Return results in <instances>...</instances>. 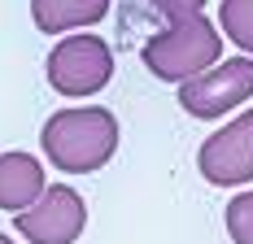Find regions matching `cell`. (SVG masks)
Masks as SVG:
<instances>
[{
    "label": "cell",
    "instance_id": "6da1fadb",
    "mask_svg": "<svg viewBox=\"0 0 253 244\" xmlns=\"http://www.w3.org/2000/svg\"><path fill=\"white\" fill-rule=\"evenodd\" d=\"M40 144H44V157L66 174L101 170L118 153V118L109 109H101V105H92V109H57V114H48L44 131H40Z\"/></svg>",
    "mask_w": 253,
    "mask_h": 244
},
{
    "label": "cell",
    "instance_id": "7a4b0ae2",
    "mask_svg": "<svg viewBox=\"0 0 253 244\" xmlns=\"http://www.w3.org/2000/svg\"><path fill=\"white\" fill-rule=\"evenodd\" d=\"M140 57H144V66H149L157 79H166V83H188V79L205 74L210 66H218V57H223V35H218V26L210 22V18L192 13V18L170 22L166 35H153Z\"/></svg>",
    "mask_w": 253,
    "mask_h": 244
},
{
    "label": "cell",
    "instance_id": "3957f363",
    "mask_svg": "<svg viewBox=\"0 0 253 244\" xmlns=\"http://www.w3.org/2000/svg\"><path fill=\"white\" fill-rule=\"evenodd\" d=\"M48 87L61 96H96L114 79V52L96 35H66L48 52Z\"/></svg>",
    "mask_w": 253,
    "mask_h": 244
},
{
    "label": "cell",
    "instance_id": "277c9868",
    "mask_svg": "<svg viewBox=\"0 0 253 244\" xmlns=\"http://www.w3.org/2000/svg\"><path fill=\"white\" fill-rule=\"evenodd\" d=\"M249 96H253V57H231L223 66H210L205 74L188 79L179 87V105L201 122H214L223 114H231Z\"/></svg>",
    "mask_w": 253,
    "mask_h": 244
},
{
    "label": "cell",
    "instance_id": "5b68a950",
    "mask_svg": "<svg viewBox=\"0 0 253 244\" xmlns=\"http://www.w3.org/2000/svg\"><path fill=\"white\" fill-rule=\"evenodd\" d=\"M13 227L31 244H75L87 227V205L70 183H52L40 192L35 205L13 214Z\"/></svg>",
    "mask_w": 253,
    "mask_h": 244
},
{
    "label": "cell",
    "instance_id": "8992f818",
    "mask_svg": "<svg viewBox=\"0 0 253 244\" xmlns=\"http://www.w3.org/2000/svg\"><path fill=\"white\" fill-rule=\"evenodd\" d=\"M197 166L214 188H240L253 183V109L231 118L223 131H214L197 153Z\"/></svg>",
    "mask_w": 253,
    "mask_h": 244
},
{
    "label": "cell",
    "instance_id": "52a82bcc",
    "mask_svg": "<svg viewBox=\"0 0 253 244\" xmlns=\"http://www.w3.org/2000/svg\"><path fill=\"white\" fill-rule=\"evenodd\" d=\"M44 192V166L31 153H0V209L22 214Z\"/></svg>",
    "mask_w": 253,
    "mask_h": 244
},
{
    "label": "cell",
    "instance_id": "ba28073f",
    "mask_svg": "<svg viewBox=\"0 0 253 244\" xmlns=\"http://www.w3.org/2000/svg\"><path fill=\"white\" fill-rule=\"evenodd\" d=\"M109 13V0H31V18L44 35H66L79 26H96Z\"/></svg>",
    "mask_w": 253,
    "mask_h": 244
},
{
    "label": "cell",
    "instance_id": "9c48e42d",
    "mask_svg": "<svg viewBox=\"0 0 253 244\" xmlns=\"http://www.w3.org/2000/svg\"><path fill=\"white\" fill-rule=\"evenodd\" d=\"M218 22H223V35L231 44L253 57V0H223Z\"/></svg>",
    "mask_w": 253,
    "mask_h": 244
},
{
    "label": "cell",
    "instance_id": "30bf717a",
    "mask_svg": "<svg viewBox=\"0 0 253 244\" xmlns=\"http://www.w3.org/2000/svg\"><path fill=\"white\" fill-rule=\"evenodd\" d=\"M227 236L231 244H253V192H236L227 201Z\"/></svg>",
    "mask_w": 253,
    "mask_h": 244
},
{
    "label": "cell",
    "instance_id": "8fae6325",
    "mask_svg": "<svg viewBox=\"0 0 253 244\" xmlns=\"http://www.w3.org/2000/svg\"><path fill=\"white\" fill-rule=\"evenodd\" d=\"M153 9H157L166 22H179V18H192V13H201L205 0H153Z\"/></svg>",
    "mask_w": 253,
    "mask_h": 244
},
{
    "label": "cell",
    "instance_id": "7c38bea8",
    "mask_svg": "<svg viewBox=\"0 0 253 244\" xmlns=\"http://www.w3.org/2000/svg\"><path fill=\"white\" fill-rule=\"evenodd\" d=\"M0 244H13V240H9V236H4V231H0Z\"/></svg>",
    "mask_w": 253,
    "mask_h": 244
}]
</instances>
